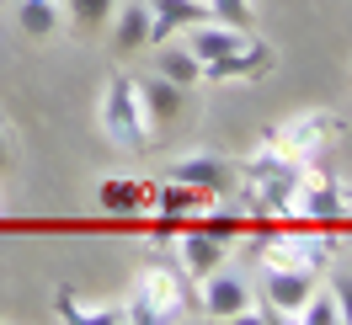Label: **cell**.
<instances>
[{
    "instance_id": "cell-3",
    "label": "cell",
    "mask_w": 352,
    "mask_h": 325,
    "mask_svg": "<svg viewBox=\"0 0 352 325\" xmlns=\"http://www.w3.org/2000/svg\"><path fill=\"white\" fill-rule=\"evenodd\" d=\"M288 218H305V224H336V218H347V197H342V181L326 176L315 160L299 166V181H294V192L283 203Z\"/></svg>"
},
{
    "instance_id": "cell-21",
    "label": "cell",
    "mask_w": 352,
    "mask_h": 325,
    "mask_svg": "<svg viewBox=\"0 0 352 325\" xmlns=\"http://www.w3.org/2000/svg\"><path fill=\"white\" fill-rule=\"evenodd\" d=\"M214 22H230V27H251V0H208Z\"/></svg>"
},
{
    "instance_id": "cell-5",
    "label": "cell",
    "mask_w": 352,
    "mask_h": 325,
    "mask_svg": "<svg viewBox=\"0 0 352 325\" xmlns=\"http://www.w3.org/2000/svg\"><path fill=\"white\" fill-rule=\"evenodd\" d=\"M198 309L208 315V320H245V325H256V320H272V309H256V299H251V282L235 278V272H208V278H198Z\"/></svg>"
},
{
    "instance_id": "cell-10",
    "label": "cell",
    "mask_w": 352,
    "mask_h": 325,
    "mask_svg": "<svg viewBox=\"0 0 352 325\" xmlns=\"http://www.w3.org/2000/svg\"><path fill=\"white\" fill-rule=\"evenodd\" d=\"M262 69H272V48L251 38V43L235 48V54L208 59V65H203V80H208V86H224V80H251V75H262Z\"/></svg>"
},
{
    "instance_id": "cell-9",
    "label": "cell",
    "mask_w": 352,
    "mask_h": 325,
    "mask_svg": "<svg viewBox=\"0 0 352 325\" xmlns=\"http://www.w3.org/2000/svg\"><path fill=\"white\" fill-rule=\"evenodd\" d=\"M112 48L118 54H133V48H155V16L144 0H118L112 11Z\"/></svg>"
},
{
    "instance_id": "cell-1",
    "label": "cell",
    "mask_w": 352,
    "mask_h": 325,
    "mask_svg": "<svg viewBox=\"0 0 352 325\" xmlns=\"http://www.w3.org/2000/svg\"><path fill=\"white\" fill-rule=\"evenodd\" d=\"M123 320H133V325L187 320V282H182V267L150 261V267L139 272V282H133V299L123 304Z\"/></svg>"
},
{
    "instance_id": "cell-22",
    "label": "cell",
    "mask_w": 352,
    "mask_h": 325,
    "mask_svg": "<svg viewBox=\"0 0 352 325\" xmlns=\"http://www.w3.org/2000/svg\"><path fill=\"white\" fill-rule=\"evenodd\" d=\"M331 293L342 304V325H352V272H336V278H331Z\"/></svg>"
},
{
    "instance_id": "cell-7",
    "label": "cell",
    "mask_w": 352,
    "mask_h": 325,
    "mask_svg": "<svg viewBox=\"0 0 352 325\" xmlns=\"http://www.w3.org/2000/svg\"><path fill=\"white\" fill-rule=\"evenodd\" d=\"M320 278H309V272H288V267H262V299L272 309V320H294L299 315V304L305 293L315 288Z\"/></svg>"
},
{
    "instance_id": "cell-25",
    "label": "cell",
    "mask_w": 352,
    "mask_h": 325,
    "mask_svg": "<svg viewBox=\"0 0 352 325\" xmlns=\"http://www.w3.org/2000/svg\"><path fill=\"white\" fill-rule=\"evenodd\" d=\"M342 197H347V208H352V187H342Z\"/></svg>"
},
{
    "instance_id": "cell-23",
    "label": "cell",
    "mask_w": 352,
    "mask_h": 325,
    "mask_svg": "<svg viewBox=\"0 0 352 325\" xmlns=\"http://www.w3.org/2000/svg\"><path fill=\"white\" fill-rule=\"evenodd\" d=\"M203 229H208V235H219L224 245H230V240L241 235V218H235V214H230V218H208V224H203Z\"/></svg>"
},
{
    "instance_id": "cell-8",
    "label": "cell",
    "mask_w": 352,
    "mask_h": 325,
    "mask_svg": "<svg viewBox=\"0 0 352 325\" xmlns=\"http://www.w3.org/2000/svg\"><path fill=\"white\" fill-rule=\"evenodd\" d=\"M224 256H230V245L219 235H208V229H182L176 235V267H182V278H208V272H219Z\"/></svg>"
},
{
    "instance_id": "cell-24",
    "label": "cell",
    "mask_w": 352,
    "mask_h": 325,
    "mask_svg": "<svg viewBox=\"0 0 352 325\" xmlns=\"http://www.w3.org/2000/svg\"><path fill=\"white\" fill-rule=\"evenodd\" d=\"M6 160H11V155H6V133H0V171H6Z\"/></svg>"
},
{
    "instance_id": "cell-4",
    "label": "cell",
    "mask_w": 352,
    "mask_h": 325,
    "mask_svg": "<svg viewBox=\"0 0 352 325\" xmlns=\"http://www.w3.org/2000/svg\"><path fill=\"white\" fill-rule=\"evenodd\" d=\"M256 251H262V267H288V272H309V278H320L331 267V240L320 229H278V235H262L256 240Z\"/></svg>"
},
{
    "instance_id": "cell-12",
    "label": "cell",
    "mask_w": 352,
    "mask_h": 325,
    "mask_svg": "<svg viewBox=\"0 0 352 325\" xmlns=\"http://www.w3.org/2000/svg\"><path fill=\"white\" fill-rule=\"evenodd\" d=\"M155 16V43H166L171 32H187V27L208 22L214 11H208V0H144Z\"/></svg>"
},
{
    "instance_id": "cell-20",
    "label": "cell",
    "mask_w": 352,
    "mask_h": 325,
    "mask_svg": "<svg viewBox=\"0 0 352 325\" xmlns=\"http://www.w3.org/2000/svg\"><path fill=\"white\" fill-rule=\"evenodd\" d=\"M112 11H118V0H65V16L80 32H102L112 22Z\"/></svg>"
},
{
    "instance_id": "cell-15",
    "label": "cell",
    "mask_w": 352,
    "mask_h": 325,
    "mask_svg": "<svg viewBox=\"0 0 352 325\" xmlns=\"http://www.w3.org/2000/svg\"><path fill=\"white\" fill-rule=\"evenodd\" d=\"M16 22L27 38H54L65 27V0H16Z\"/></svg>"
},
{
    "instance_id": "cell-18",
    "label": "cell",
    "mask_w": 352,
    "mask_h": 325,
    "mask_svg": "<svg viewBox=\"0 0 352 325\" xmlns=\"http://www.w3.org/2000/svg\"><path fill=\"white\" fill-rule=\"evenodd\" d=\"M208 203V192H198V187H182V181H166L160 192H155V214L160 218H182V214H192V208H203Z\"/></svg>"
},
{
    "instance_id": "cell-13",
    "label": "cell",
    "mask_w": 352,
    "mask_h": 325,
    "mask_svg": "<svg viewBox=\"0 0 352 325\" xmlns=\"http://www.w3.org/2000/svg\"><path fill=\"white\" fill-rule=\"evenodd\" d=\"M139 86V102H144V117H150V128H166L182 117V86L166 80V75H144V80H133Z\"/></svg>"
},
{
    "instance_id": "cell-14",
    "label": "cell",
    "mask_w": 352,
    "mask_h": 325,
    "mask_svg": "<svg viewBox=\"0 0 352 325\" xmlns=\"http://www.w3.org/2000/svg\"><path fill=\"white\" fill-rule=\"evenodd\" d=\"M171 181H182V187H198V192H224L230 187V166H224L219 155H182L171 166Z\"/></svg>"
},
{
    "instance_id": "cell-2",
    "label": "cell",
    "mask_w": 352,
    "mask_h": 325,
    "mask_svg": "<svg viewBox=\"0 0 352 325\" xmlns=\"http://www.w3.org/2000/svg\"><path fill=\"white\" fill-rule=\"evenodd\" d=\"M96 123H102V133H107L118 150H144L150 133H155L150 117H144V102H139V86H133L129 75H112V80H107Z\"/></svg>"
},
{
    "instance_id": "cell-19",
    "label": "cell",
    "mask_w": 352,
    "mask_h": 325,
    "mask_svg": "<svg viewBox=\"0 0 352 325\" xmlns=\"http://www.w3.org/2000/svg\"><path fill=\"white\" fill-rule=\"evenodd\" d=\"M294 320H299V325H342V304H336V293H331V282H326V288H320V282L309 288Z\"/></svg>"
},
{
    "instance_id": "cell-17",
    "label": "cell",
    "mask_w": 352,
    "mask_h": 325,
    "mask_svg": "<svg viewBox=\"0 0 352 325\" xmlns=\"http://www.w3.org/2000/svg\"><path fill=\"white\" fill-rule=\"evenodd\" d=\"M96 197H102L107 214H139V208L155 203V187H144V181H102Z\"/></svg>"
},
{
    "instance_id": "cell-16",
    "label": "cell",
    "mask_w": 352,
    "mask_h": 325,
    "mask_svg": "<svg viewBox=\"0 0 352 325\" xmlns=\"http://www.w3.org/2000/svg\"><path fill=\"white\" fill-rule=\"evenodd\" d=\"M155 75L176 80L182 91H187V86H203V59H198V54H192L187 43H176V48H160V54H155Z\"/></svg>"
},
{
    "instance_id": "cell-6",
    "label": "cell",
    "mask_w": 352,
    "mask_h": 325,
    "mask_svg": "<svg viewBox=\"0 0 352 325\" xmlns=\"http://www.w3.org/2000/svg\"><path fill=\"white\" fill-rule=\"evenodd\" d=\"M331 139H336V117H331V112H294L283 128H278L272 144H278L288 160L309 166V160H320V150H326Z\"/></svg>"
},
{
    "instance_id": "cell-11",
    "label": "cell",
    "mask_w": 352,
    "mask_h": 325,
    "mask_svg": "<svg viewBox=\"0 0 352 325\" xmlns=\"http://www.w3.org/2000/svg\"><path fill=\"white\" fill-rule=\"evenodd\" d=\"M182 43L208 65V59H224V54H235V48L251 43V27H230V22H214V16H208V22L187 27V38H182Z\"/></svg>"
}]
</instances>
